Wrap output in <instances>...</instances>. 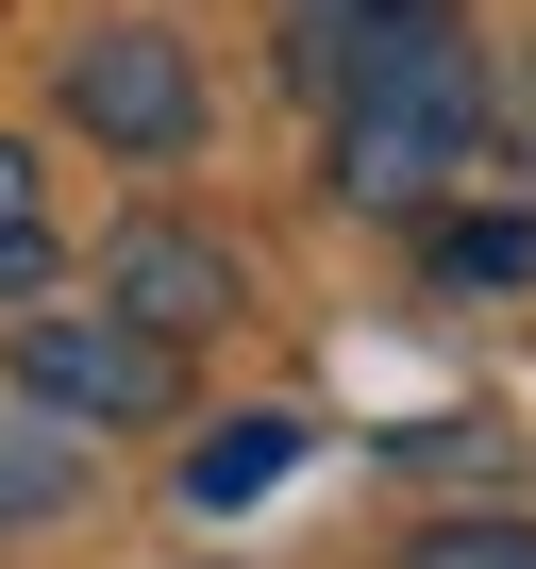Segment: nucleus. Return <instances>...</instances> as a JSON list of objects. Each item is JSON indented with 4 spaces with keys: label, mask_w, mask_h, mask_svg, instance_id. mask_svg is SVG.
<instances>
[{
    "label": "nucleus",
    "mask_w": 536,
    "mask_h": 569,
    "mask_svg": "<svg viewBox=\"0 0 536 569\" xmlns=\"http://www.w3.org/2000/svg\"><path fill=\"white\" fill-rule=\"evenodd\" d=\"M486 151V51L453 34V0H419V18H369L336 51V201L369 218H436Z\"/></svg>",
    "instance_id": "nucleus-1"
},
{
    "label": "nucleus",
    "mask_w": 536,
    "mask_h": 569,
    "mask_svg": "<svg viewBox=\"0 0 536 569\" xmlns=\"http://www.w3.org/2000/svg\"><path fill=\"white\" fill-rule=\"evenodd\" d=\"M0 369H18V402H34L51 436H151V419L185 402V352L135 336V319H101V302H85V319L34 302L18 336H0Z\"/></svg>",
    "instance_id": "nucleus-2"
},
{
    "label": "nucleus",
    "mask_w": 536,
    "mask_h": 569,
    "mask_svg": "<svg viewBox=\"0 0 536 569\" xmlns=\"http://www.w3.org/2000/svg\"><path fill=\"white\" fill-rule=\"evenodd\" d=\"M51 101H68V134H101V151H135V168H168V151L201 134V68H185V34H151V18L85 34V51L51 68Z\"/></svg>",
    "instance_id": "nucleus-3"
},
{
    "label": "nucleus",
    "mask_w": 536,
    "mask_h": 569,
    "mask_svg": "<svg viewBox=\"0 0 536 569\" xmlns=\"http://www.w3.org/2000/svg\"><path fill=\"white\" fill-rule=\"evenodd\" d=\"M235 302H251L235 251H218V234H185V218H135V234L101 251V319H135V336H168V352H185V336H218Z\"/></svg>",
    "instance_id": "nucleus-4"
},
{
    "label": "nucleus",
    "mask_w": 536,
    "mask_h": 569,
    "mask_svg": "<svg viewBox=\"0 0 536 569\" xmlns=\"http://www.w3.org/2000/svg\"><path fill=\"white\" fill-rule=\"evenodd\" d=\"M286 452H302V419H218V436L185 452V502H201V519H218V502H268Z\"/></svg>",
    "instance_id": "nucleus-5"
},
{
    "label": "nucleus",
    "mask_w": 536,
    "mask_h": 569,
    "mask_svg": "<svg viewBox=\"0 0 536 569\" xmlns=\"http://www.w3.org/2000/svg\"><path fill=\"white\" fill-rule=\"evenodd\" d=\"M536 268V201H453L436 218V284H519Z\"/></svg>",
    "instance_id": "nucleus-6"
},
{
    "label": "nucleus",
    "mask_w": 536,
    "mask_h": 569,
    "mask_svg": "<svg viewBox=\"0 0 536 569\" xmlns=\"http://www.w3.org/2000/svg\"><path fill=\"white\" fill-rule=\"evenodd\" d=\"M51 284V184H34V151L0 134V302H34Z\"/></svg>",
    "instance_id": "nucleus-7"
},
{
    "label": "nucleus",
    "mask_w": 536,
    "mask_h": 569,
    "mask_svg": "<svg viewBox=\"0 0 536 569\" xmlns=\"http://www.w3.org/2000/svg\"><path fill=\"white\" fill-rule=\"evenodd\" d=\"M68 486H85V452H68L51 419H0V536H18V519H51Z\"/></svg>",
    "instance_id": "nucleus-8"
},
{
    "label": "nucleus",
    "mask_w": 536,
    "mask_h": 569,
    "mask_svg": "<svg viewBox=\"0 0 536 569\" xmlns=\"http://www.w3.org/2000/svg\"><path fill=\"white\" fill-rule=\"evenodd\" d=\"M403 569H536V519H419Z\"/></svg>",
    "instance_id": "nucleus-9"
},
{
    "label": "nucleus",
    "mask_w": 536,
    "mask_h": 569,
    "mask_svg": "<svg viewBox=\"0 0 536 569\" xmlns=\"http://www.w3.org/2000/svg\"><path fill=\"white\" fill-rule=\"evenodd\" d=\"M519 168H536V68H519Z\"/></svg>",
    "instance_id": "nucleus-10"
}]
</instances>
